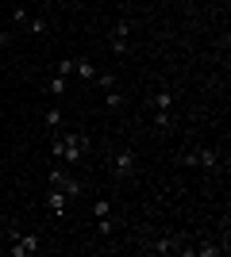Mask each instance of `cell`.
I'll use <instances>...</instances> for the list:
<instances>
[{
	"label": "cell",
	"instance_id": "obj_1",
	"mask_svg": "<svg viewBox=\"0 0 231 257\" xmlns=\"http://www.w3.org/2000/svg\"><path fill=\"white\" fill-rule=\"evenodd\" d=\"M50 150H54V158H66L69 165H77V161H85L89 139H85V135H73V131H69L66 139H58L54 146H50Z\"/></svg>",
	"mask_w": 231,
	"mask_h": 257
},
{
	"label": "cell",
	"instance_id": "obj_2",
	"mask_svg": "<svg viewBox=\"0 0 231 257\" xmlns=\"http://www.w3.org/2000/svg\"><path fill=\"white\" fill-rule=\"evenodd\" d=\"M185 165L189 169H216V165H220V154L212 150V146H197V150L185 154Z\"/></svg>",
	"mask_w": 231,
	"mask_h": 257
},
{
	"label": "cell",
	"instance_id": "obj_3",
	"mask_svg": "<svg viewBox=\"0 0 231 257\" xmlns=\"http://www.w3.org/2000/svg\"><path fill=\"white\" fill-rule=\"evenodd\" d=\"M50 184H54V188H62V192L69 196V200H73V196H81V188H85V184H81V181H73V177H69L66 169H50Z\"/></svg>",
	"mask_w": 231,
	"mask_h": 257
},
{
	"label": "cell",
	"instance_id": "obj_4",
	"mask_svg": "<svg viewBox=\"0 0 231 257\" xmlns=\"http://www.w3.org/2000/svg\"><path fill=\"white\" fill-rule=\"evenodd\" d=\"M8 253L12 257H27V253H39V234H16L8 242Z\"/></svg>",
	"mask_w": 231,
	"mask_h": 257
},
{
	"label": "cell",
	"instance_id": "obj_5",
	"mask_svg": "<svg viewBox=\"0 0 231 257\" xmlns=\"http://www.w3.org/2000/svg\"><path fill=\"white\" fill-rule=\"evenodd\" d=\"M131 173H135V154H131V150H120V154H112V177H116V181L131 177Z\"/></svg>",
	"mask_w": 231,
	"mask_h": 257
},
{
	"label": "cell",
	"instance_id": "obj_6",
	"mask_svg": "<svg viewBox=\"0 0 231 257\" xmlns=\"http://www.w3.org/2000/svg\"><path fill=\"white\" fill-rule=\"evenodd\" d=\"M46 207H50L54 215H62V211L69 207V196L62 192V188H54V192H46Z\"/></svg>",
	"mask_w": 231,
	"mask_h": 257
},
{
	"label": "cell",
	"instance_id": "obj_7",
	"mask_svg": "<svg viewBox=\"0 0 231 257\" xmlns=\"http://www.w3.org/2000/svg\"><path fill=\"white\" fill-rule=\"evenodd\" d=\"M73 73L81 77V81H93V77H97V65L89 62V58H73Z\"/></svg>",
	"mask_w": 231,
	"mask_h": 257
},
{
	"label": "cell",
	"instance_id": "obj_8",
	"mask_svg": "<svg viewBox=\"0 0 231 257\" xmlns=\"http://www.w3.org/2000/svg\"><path fill=\"white\" fill-rule=\"evenodd\" d=\"M150 249H154V253H177L181 246H177V238H166V234H162V238H158V242H154Z\"/></svg>",
	"mask_w": 231,
	"mask_h": 257
},
{
	"label": "cell",
	"instance_id": "obj_9",
	"mask_svg": "<svg viewBox=\"0 0 231 257\" xmlns=\"http://www.w3.org/2000/svg\"><path fill=\"white\" fill-rule=\"evenodd\" d=\"M154 111H170V104H174V92H154Z\"/></svg>",
	"mask_w": 231,
	"mask_h": 257
},
{
	"label": "cell",
	"instance_id": "obj_10",
	"mask_svg": "<svg viewBox=\"0 0 231 257\" xmlns=\"http://www.w3.org/2000/svg\"><path fill=\"white\" fill-rule=\"evenodd\" d=\"M43 123L50 131H58V123H62V107H46V111H43Z\"/></svg>",
	"mask_w": 231,
	"mask_h": 257
},
{
	"label": "cell",
	"instance_id": "obj_11",
	"mask_svg": "<svg viewBox=\"0 0 231 257\" xmlns=\"http://www.w3.org/2000/svg\"><path fill=\"white\" fill-rule=\"evenodd\" d=\"M108 39H131V23H127V20H120L116 27H112V35H108Z\"/></svg>",
	"mask_w": 231,
	"mask_h": 257
},
{
	"label": "cell",
	"instance_id": "obj_12",
	"mask_svg": "<svg viewBox=\"0 0 231 257\" xmlns=\"http://www.w3.org/2000/svg\"><path fill=\"white\" fill-rule=\"evenodd\" d=\"M97 230H100V238H112V230H116V223H112L108 215H104V219H97Z\"/></svg>",
	"mask_w": 231,
	"mask_h": 257
},
{
	"label": "cell",
	"instance_id": "obj_13",
	"mask_svg": "<svg viewBox=\"0 0 231 257\" xmlns=\"http://www.w3.org/2000/svg\"><path fill=\"white\" fill-rule=\"evenodd\" d=\"M46 92H54V96H58V92H66V77H50V85H46Z\"/></svg>",
	"mask_w": 231,
	"mask_h": 257
},
{
	"label": "cell",
	"instance_id": "obj_14",
	"mask_svg": "<svg viewBox=\"0 0 231 257\" xmlns=\"http://www.w3.org/2000/svg\"><path fill=\"white\" fill-rule=\"evenodd\" d=\"M12 20L20 23V27H27V20H31V16H27V8H23V4H16V8H12Z\"/></svg>",
	"mask_w": 231,
	"mask_h": 257
},
{
	"label": "cell",
	"instance_id": "obj_15",
	"mask_svg": "<svg viewBox=\"0 0 231 257\" xmlns=\"http://www.w3.org/2000/svg\"><path fill=\"white\" fill-rule=\"evenodd\" d=\"M154 123H158V131H170V127H174V115H170V111H158Z\"/></svg>",
	"mask_w": 231,
	"mask_h": 257
},
{
	"label": "cell",
	"instance_id": "obj_16",
	"mask_svg": "<svg viewBox=\"0 0 231 257\" xmlns=\"http://www.w3.org/2000/svg\"><path fill=\"white\" fill-rule=\"evenodd\" d=\"M27 31H35V35H46L50 27H46V20L39 16V20H27Z\"/></svg>",
	"mask_w": 231,
	"mask_h": 257
},
{
	"label": "cell",
	"instance_id": "obj_17",
	"mask_svg": "<svg viewBox=\"0 0 231 257\" xmlns=\"http://www.w3.org/2000/svg\"><path fill=\"white\" fill-rule=\"evenodd\" d=\"M104 104H108L112 111H116V107L123 104V92H116V88H108V96H104Z\"/></svg>",
	"mask_w": 231,
	"mask_h": 257
},
{
	"label": "cell",
	"instance_id": "obj_18",
	"mask_svg": "<svg viewBox=\"0 0 231 257\" xmlns=\"http://www.w3.org/2000/svg\"><path fill=\"white\" fill-rule=\"evenodd\" d=\"M93 81H100V88H116V77H112V73H100V69H97Z\"/></svg>",
	"mask_w": 231,
	"mask_h": 257
},
{
	"label": "cell",
	"instance_id": "obj_19",
	"mask_svg": "<svg viewBox=\"0 0 231 257\" xmlns=\"http://www.w3.org/2000/svg\"><path fill=\"white\" fill-rule=\"evenodd\" d=\"M108 211H112V204H108V200H97V204H93V215H97V219H104Z\"/></svg>",
	"mask_w": 231,
	"mask_h": 257
},
{
	"label": "cell",
	"instance_id": "obj_20",
	"mask_svg": "<svg viewBox=\"0 0 231 257\" xmlns=\"http://www.w3.org/2000/svg\"><path fill=\"white\" fill-rule=\"evenodd\" d=\"M69 73H73V62H69V58H66V62H58V77H69Z\"/></svg>",
	"mask_w": 231,
	"mask_h": 257
},
{
	"label": "cell",
	"instance_id": "obj_21",
	"mask_svg": "<svg viewBox=\"0 0 231 257\" xmlns=\"http://www.w3.org/2000/svg\"><path fill=\"white\" fill-rule=\"evenodd\" d=\"M4 39H8V35H4V27H0V43H4Z\"/></svg>",
	"mask_w": 231,
	"mask_h": 257
}]
</instances>
